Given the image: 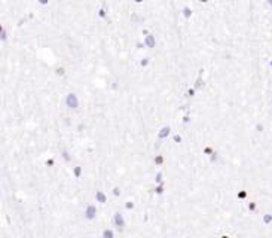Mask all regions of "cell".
Instances as JSON below:
<instances>
[{
  "mask_svg": "<svg viewBox=\"0 0 272 238\" xmlns=\"http://www.w3.org/2000/svg\"><path fill=\"white\" fill-rule=\"evenodd\" d=\"M66 103H67L68 107H71V109H76L79 106V100H77V97L74 94H68L67 98H66Z\"/></svg>",
  "mask_w": 272,
  "mask_h": 238,
  "instance_id": "1",
  "label": "cell"
},
{
  "mask_svg": "<svg viewBox=\"0 0 272 238\" xmlns=\"http://www.w3.org/2000/svg\"><path fill=\"white\" fill-rule=\"evenodd\" d=\"M104 237H106V238H112L113 235H112V232H107V231H106V232H104Z\"/></svg>",
  "mask_w": 272,
  "mask_h": 238,
  "instance_id": "3",
  "label": "cell"
},
{
  "mask_svg": "<svg viewBox=\"0 0 272 238\" xmlns=\"http://www.w3.org/2000/svg\"><path fill=\"white\" fill-rule=\"evenodd\" d=\"M146 42L149 43L150 46H153V45H155V39H153V36H149V37L146 39Z\"/></svg>",
  "mask_w": 272,
  "mask_h": 238,
  "instance_id": "2",
  "label": "cell"
}]
</instances>
